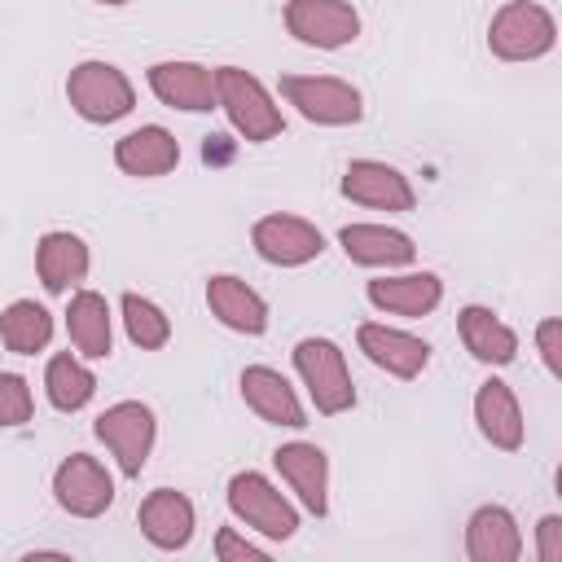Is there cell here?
I'll return each mask as SVG.
<instances>
[{"mask_svg": "<svg viewBox=\"0 0 562 562\" xmlns=\"http://www.w3.org/2000/svg\"><path fill=\"white\" fill-rule=\"evenodd\" d=\"M338 189L347 202L369 206V211H413L417 206L413 180L382 158H351Z\"/></svg>", "mask_w": 562, "mask_h": 562, "instance_id": "4fadbf2b", "label": "cell"}, {"mask_svg": "<svg viewBox=\"0 0 562 562\" xmlns=\"http://www.w3.org/2000/svg\"><path fill=\"white\" fill-rule=\"evenodd\" d=\"M364 299L386 312V316H430L443 303V281L439 272L422 268V272H382L364 285Z\"/></svg>", "mask_w": 562, "mask_h": 562, "instance_id": "e0dca14e", "label": "cell"}, {"mask_svg": "<svg viewBox=\"0 0 562 562\" xmlns=\"http://www.w3.org/2000/svg\"><path fill=\"white\" fill-rule=\"evenodd\" d=\"M237 386H241L246 408L259 422L285 426V430H303L307 426V408H303L299 391L290 386V378L281 369H272V364H246L241 378H237Z\"/></svg>", "mask_w": 562, "mask_h": 562, "instance_id": "9a60e30c", "label": "cell"}, {"mask_svg": "<svg viewBox=\"0 0 562 562\" xmlns=\"http://www.w3.org/2000/svg\"><path fill=\"white\" fill-rule=\"evenodd\" d=\"M53 501L70 518H101L114 505V474L97 457L70 452L53 470Z\"/></svg>", "mask_w": 562, "mask_h": 562, "instance_id": "30bf717a", "label": "cell"}, {"mask_svg": "<svg viewBox=\"0 0 562 562\" xmlns=\"http://www.w3.org/2000/svg\"><path fill=\"white\" fill-rule=\"evenodd\" d=\"M206 307H211V316H215L224 329L246 334V338L268 334V321H272L263 294H259L255 285H246L241 277H233V272H215V277L206 281Z\"/></svg>", "mask_w": 562, "mask_h": 562, "instance_id": "44dd1931", "label": "cell"}, {"mask_svg": "<svg viewBox=\"0 0 562 562\" xmlns=\"http://www.w3.org/2000/svg\"><path fill=\"white\" fill-rule=\"evenodd\" d=\"M281 101L316 127H356L364 119V97L338 75H281Z\"/></svg>", "mask_w": 562, "mask_h": 562, "instance_id": "8992f818", "label": "cell"}, {"mask_svg": "<svg viewBox=\"0 0 562 562\" xmlns=\"http://www.w3.org/2000/svg\"><path fill=\"white\" fill-rule=\"evenodd\" d=\"M215 558L220 562H268V549L263 544H255L246 531H237V527H220L215 531Z\"/></svg>", "mask_w": 562, "mask_h": 562, "instance_id": "f546056e", "label": "cell"}, {"mask_svg": "<svg viewBox=\"0 0 562 562\" xmlns=\"http://www.w3.org/2000/svg\"><path fill=\"white\" fill-rule=\"evenodd\" d=\"M92 435L105 443V452L114 457V465L127 479H140V470L149 465L154 443H158V417L145 400H119L92 422Z\"/></svg>", "mask_w": 562, "mask_h": 562, "instance_id": "52a82bcc", "label": "cell"}, {"mask_svg": "<svg viewBox=\"0 0 562 562\" xmlns=\"http://www.w3.org/2000/svg\"><path fill=\"white\" fill-rule=\"evenodd\" d=\"M92 4H105V9H123L127 0H92Z\"/></svg>", "mask_w": 562, "mask_h": 562, "instance_id": "d6a6232c", "label": "cell"}, {"mask_svg": "<svg viewBox=\"0 0 562 562\" xmlns=\"http://www.w3.org/2000/svg\"><path fill=\"white\" fill-rule=\"evenodd\" d=\"M558 44V22L536 0H505L487 22V53L501 61H540Z\"/></svg>", "mask_w": 562, "mask_h": 562, "instance_id": "277c9868", "label": "cell"}, {"mask_svg": "<svg viewBox=\"0 0 562 562\" xmlns=\"http://www.w3.org/2000/svg\"><path fill=\"white\" fill-rule=\"evenodd\" d=\"M66 101H70V110H75L83 123L110 127V123H119V119L132 114L136 88H132V79H127L114 61L88 57V61L70 66V75H66Z\"/></svg>", "mask_w": 562, "mask_h": 562, "instance_id": "3957f363", "label": "cell"}, {"mask_svg": "<svg viewBox=\"0 0 562 562\" xmlns=\"http://www.w3.org/2000/svg\"><path fill=\"white\" fill-rule=\"evenodd\" d=\"M119 321H123L127 342L140 347V351H162V347L171 342V316H167L154 299H145V294H136V290H127V294L119 299Z\"/></svg>", "mask_w": 562, "mask_h": 562, "instance_id": "83f0119b", "label": "cell"}, {"mask_svg": "<svg viewBox=\"0 0 562 562\" xmlns=\"http://www.w3.org/2000/svg\"><path fill=\"white\" fill-rule=\"evenodd\" d=\"M294 373L307 386V400L321 417H338L356 408V382L347 356L334 338H299L294 342Z\"/></svg>", "mask_w": 562, "mask_h": 562, "instance_id": "5b68a950", "label": "cell"}, {"mask_svg": "<svg viewBox=\"0 0 562 562\" xmlns=\"http://www.w3.org/2000/svg\"><path fill=\"white\" fill-rule=\"evenodd\" d=\"M465 558L470 562H518L522 558V527L509 505H479L465 522Z\"/></svg>", "mask_w": 562, "mask_h": 562, "instance_id": "603a6c76", "label": "cell"}, {"mask_svg": "<svg viewBox=\"0 0 562 562\" xmlns=\"http://www.w3.org/2000/svg\"><path fill=\"white\" fill-rule=\"evenodd\" d=\"M215 110H224L228 127L246 145H268L285 132V114H281L277 97L263 88L259 75H250L241 66H215Z\"/></svg>", "mask_w": 562, "mask_h": 562, "instance_id": "6da1fadb", "label": "cell"}, {"mask_svg": "<svg viewBox=\"0 0 562 562\" xmlns=\"http://www.w3.org/2000/svg\"><path fill=\"white\" fill-rule=\"evenodd\" d=\"M145 83L149 92L171 105V110H184V114H206L215 110V70L202 66V61H189V57H167V61H154L145 70Z\"/></svg>", "mask_w": 562, "mask_h": 562, "instance_id": "5bb4252c", "label": "cell"}, {"mask_svg": "<svg viewBox=\"0 0 562 562\" xmlns=\"http://www.w3.org/2000/svg\"><path fill=\"white\" fill-rule=\"evenodd\" d=\"M281 22L299 44L321 53H338L360 40V13L347 0H285Z\"/></svg>", "mask_w": 562, "mask_h": 562, "instance_id": "ba28073f", "label": "cell"}, {"mask_svg": "<svg viewBox=\"0 0 562 562\" xmlns=\"http://www.w3.org/2000/svg\"><path fill=\"white\" fill-rule=\"evenodd\" d=\"M457 334H461V347L487 369H505L518 360V334L483 303H465L457 312Z\"/></svg>", "mask_w": 562, "mask_h": 562, "instance_id": "d4e9b609", "label": "cell"}, {"mask_svg": "<svg viewBox=\"0 0 562 562\" xmlns=\"http://www.w3.org/2000/svg\"><path fill=\"white\" fill-rule=\"evenodd\" d=\"M136 527H140V536H145L154 549L180 553V549H189V540H193L198 509H193V501H189L184 492H176V487H154V492L140 501V509H136Z\"/></svg>", "mask_w": 562, "mask_h": 562, "instance_id": "2e32d148", "label": "cell"}, {"mask_svg": "<svg viewBox=\"0 0 562 562\" xmlns=\"http://www.w3.org/2000/svg\"><path fill=\"white\" fill-rule=\"evenodd\" d=\"M250 246L263 263L272 268H303L312 259H321L325 250V233L303 220V215H290V211H272V215H259L250 224Z\"/></svg>", "mask_w": 562, "mask_h": 562, "instance_id": "9c48e42d", "label": "cell"}, {"mask_svg": "<svg viewBox=\"0 0 562 562\" xmlns=\"http://www.w3.org/2000/svg\"><path fill=\"white\" fill-rule=\"evenodd\" d=\"M338 246L351 263L360 268H382V272H395V268H408L417 259V246L404 228H391V224H342L338 228Z\"/></svg>", "mask_w": 562, "mask_h": 562, "instance_id": "ffe728a7", "label": "cell"}, {"mask_svg": "<svg viewBox=\"0 0 562 562\" xmlns=\"http://www.w3.org/2000/svg\"><path fill=\"white\" fill-rule=\"evenodd\" d=\"M66 334H70V347L75 356L83 360H105L114 351V312L105 303V294L97 290H70V303H66Z\"/></svg>", "mask_w": 562, "mask_h": 562, "instance_id": "cb8c5ba5", "label": "cell"}, {"mask_svg": "<svg viewBox=\"0 0 562 562\" xmlns=\"http://www.w3.org/2000/svg\"><path fill=\"white\" fill-rule=\"evenodd\" d=\"M272 470L281 474V483L290 487L294 505L325 518L329 514V457L321 443L307 439H290L272 452Z\"/></svg>", "mask_w": 562, "mask_h": 562, "instance_id": "8fae6325", "label": "cell"}, {"mask_svg": "<svg viewBox=\"0 0 562 562\" xmlns=\"http://www.w3.org/2000/svg\"><path fill=\"white\" fill-rule=\"evenodd\" d=\"M35 417V395L22 373H0V430H18Z\"/></svg>", "mask_w": 562, "mask_h": 562, "instance_id": "f1b7e54d", "label": "cell"}, {"mask_svg": "<svg viewBox=\"0 0 562 562\" xmlns=\"http://www.w3.org/2000/svg\"><path fill=\"white\" fill-rule=\"evenodd\" d=\"M356 347L364 351V360L373 369H382L386 378H400V382L422 378L430 364V342L408 334V329H395L386 321H364L356 329Z\"/></svg>", "mask_w": 562, "mask_h": 562, "instance_id": "7c38bea8", "label": "cell"}, {"mask_svg": "<svg viewBox=\"0 0 562 562\" xmlns=\"http://www.w3.org/2000/svg\"><path fill=\"white\" fill-rule=\"evenodd\" d=\"M176 162H180V140L162 123H140L114 140V167L123 176L158 180V176L176 171Z\"/></svg>", "mask_w": 562, "mask_h": 562, "instance_id": "d6986e66", "label": "cell"}, {"mask_svg": "<svg viewBox=\"0 0 562 562\" xmlns=\"http://www.w3.org/2000/svg\"><path fill=\"white\" fill-rule=\"evenodd\" d=\"M536 558L540 562H562V514H544L536 522Z\"/></svg>", "mask_w": 562, "mask_h": 562, "instance_id": "1f68e13d", "label": "cell"}, {"mask_svg": "<svg viewBox=\"0 0 562 562\" xmlns=\"http://www.w3.org/2000/svg\"><path fill=\"white\" fill-rule=\"evenodd\" d=\"M88 268H92V250L79 233L70 228H53L35 241V277L48 294H70L88 281Z\"/></svg>", "mask_w": 562, "mask_h": 562, "instance_id": "ac0fdd59", "label": "cell"}, {"mask_svg": "<svg viewBox=\"0 0 562 562\" xmlns=\"http://www.w3.org/2000/svg\"><path fill=\"white\" fill-rule=\"evenodd\" d=\"M224 496H228V514H233L246 531H255V536H263V540H290V536L299 531V505H294V496H285V492H281L268 474H259V470H237V474L228 479Z\"/></svg>", "mask_w": 562, "mask_h": 562, "instance_id": "7a4b0ae2", "label": "cell"}, {"mask_svg": "<svg viewBox=\"0 0 562 562\" xmlns=\"http://www.w3.org/2000/svg\"><path fill=\"white\" fill-rule=\"evenodd\" d=\"M474 426L479 435L501 448V452H518L522 439H527V422H522V404L514 395L509 382L501 378H487L479 391H474Z\"/></svg>", "mask_w": 562, "mask_h": 562, "instance_id": "7402d4cb", "label": "cell"}, {"mask_svg": "<svg viewBox=\"0 0 562 562\" xmlns=\"http://www.w3.org/2000/svg\"><path fill=\"white\" fill-rule=\"evenodd\" d=\"M0 342L13 356H35L53 342V312L35 299H13L0 312Z\"/></svg>", "mask_w": 562, "mask_h": 562, "instance_id": "4316f807", "label": "cell"}, {"mask_svg": "<svg viewBox=\"0 0 562 562\" xmlns=\"http://www.w3.org/2000/svg\"><path fill=\"white\" fill-rule=\"evenodd\" d=\"M536 351L544 360V373L549 378H562V321L558 316H544L536 325Z\"/></svg>", "mask_w": 562, "mask_h": 562, "instance_id": "4dcf8cb0", "label": "cell"}, {"mask_svg": "<svg viewBox=\"0 0 562 562\" xmlns=\"http://www.w3.org/2000/svg\"><path fill=\"white\" fill-rule=\"evenodd\" d=\"M44 395H48V404H53L57 413H79V408H88L92 395H97V373L88 369L83 356L57 351V356H48V364H44Z\"/></svg>", "mask_w": 562, "mask_h": 562, "instance_id": "484cf974", "label": "cell"}]
</instances>
